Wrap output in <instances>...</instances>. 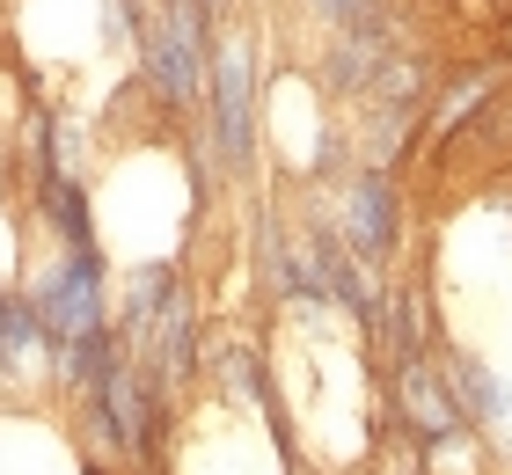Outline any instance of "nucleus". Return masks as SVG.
<instances>
[{
  "mask_svg": "<svg viewBox=\"0 0 512 475\" xmlns=\"http://www.w3.org/2000/svg\"><path fill=\"white\" fill-rule=\"evenodd\" d=\"M96 285H103L96 249H74L52 278L37 285V315H44V329H52V337H81V329H96V322H103Z\"/></svg>",
  "mask_w": 512,
  "mask_h": 475,
  "instance_id": "obj_1",
  "label": "nucleus"
},
{
  "mask_svg": "<svg viewBox=\"0 0 512 475\" xmlns=\"http://www.w3.org/2000/svg\"><path fill=\"white\" fill-rule=\"evenodd\" d=\"M198 0H176V15H169V30H161L147 44V74H154V95L161 103H191L198 95Z\"/></svg>",
  "mask_w": 512,
  "mask_h": 475,
  "instance_id": "obj_2",
  "label": "nucleus"
},
{
  "mask_svg": "<svg viewBox=\"0 0 512 475\" xmlns=\"http://www.w3.org/2000/svg\"><path fill=\"white\" fill-rule=\"evenodd\" d=\"M96 432H103V446L147 454V395H139V380L125 373V359L110 366L103 388H96Z\"/></svg>",
  "mask_w": 512,
  "mask_h": 475,
  "instance_id": "obj_3",
  "label": "nucleus"
},
{
  "mask_svg": "<svg viewBox=\"0 0 512 475\" xmlns=\"http://www.w3.org/2000/svg\"><path fill=\"white\" fill-rule=\"evenodd\" d=\"M213 66H220V147L242 154L249 147V44L227 37Z\"/></svg>",
  "mask_w": 512,
  "mask_h": 475,
  "instance_id": "obj_4",
  "label": "nucleus"
},
{
  "mask_svg": "<svg viewBox=\"0 0 512 475\" xmlns=\"http://www.w3.org/2000/svg\"><path fill=\"white\" fill-rule=\"evenodd\" d=\"M352 242H359V256H381L395 242V190L381 169H366L352 183Z\"/></svg>",
  "mask_w": 512,
  "mask_h": 475,
  "instance_id": "obj_5",
  "label": "nucleus"
},
{
  "mask_svg": "<svg viewBox=\"0 0 512 475\" xmlns=\"http://www.w3.org/2000/svg\"><path fill=\"white\" fill-rule=\"evenodd\" d=\"M403 402H410L417 439H454V432H461L454 402L439 395V380H432V366H425V359H403Z\"/></svg>",
  "mask_w": 512,
  "mask_h": 475,
  "instance_id": "obj_6",
  "label": "nucleus"
},
{
  "mask_svg": "<svg viewBox=\"0 0 512 475\" xmlns=\"http://www.w3.org/2000/svg\"><path fill=\"white\" fill-rule=\"evenodd\" d=\"M154 373L176 380L191 373V293H169V307H161V337H154Z\"/></svg>",
  "mask_w": 512,
  "mask_h": 475,
  "instance_id": "obj_7",
  "label": "nucleus"
},
{
  "mask_svg": "<svg viewBox=\"0 0 512 475\" xmlns=\"http://www.w3.org/2000/svg\"><path fill=\"white\" fill-rule=\"evenodd\" d=\"M37 337H44V315L0 293V366H15L22 351H37Z\"/></svg>",
  "mask_w": 512,
  "mask_h": 475,
  "instance_id": "obj_8",
  "label": "nucleus"
},
{
  "mask_svg": "<svg viewBox=\"0 0 512 475\" xmlns=\"http://www.w3.org/2000/svg\"><path fill=\"white\" fill-rule=\"evenodd\" d=\"M44 205H52V220L66 227V249H88L96 234H88V198H81V183H52L44 190Z\"/></svg>",
  "mask_w": 512,
  "mask_h": 475,
  "instance_id": "obj_9",
  "label": "nucleus"
},
{
  "mask_svg": "<svg viewBox=\"0 0 512 475\" xmlns=\"http://www.w3.org/2000/svg\"><path fill=\"white\" fill-rule=\"evenodd\" d=\"M454 380H461V395H469V402H476V417H505V410H512V402L498 395V380H491V373H483L476 359H461V366H454Z\"/></svg>",
  "mask_w": 512,
  "mask_h": 475,
  "instance_id": "obj_10",
  "label": "nucleus"
},
{
  "mask_svg": "<svg viewBox=\"0 0 512 475\" xmlns=\"http://www.w3.org/2000/svg\"><path fill=\"white\" fill-rule=\"evenodd\" d=\"M483 88H491V74H461V81H454V95H447V103L432 110V132H454L461 117H469V110L483 103Z\"/></svg>",
  "mask_w": 512,
  "mask_h": 475,
  "instance_id": "obj_11",
  "label": "nucleus"
},
{
  "mask_svg": "<svg viewBox=\"0 0 512 475\" xmlns=\"http://www.w3.org/2000/svg\"><path fill=\"white\" fill-rule=\"evenodd\" d=\"M308 8L337 15V22H381V0H308Z\"/></svg>",
  "mask_w": 512,
  "mask_h": 475,
  "instance_id": "obj_12",
  "label": "nucleus"
},
{
  "mask_svg": "<svg viewBox=\"0 0 512 475\" xmlns=\"http://www.w3.org/2000/svg\"><path fill=\"white\" fill-rule=\"evenodd\" d=\"M498 44H505V59H512V15H505V22H498Z\"/></svg>",
  "mask_w": 512,
  "mask_h": 475,
  "instance_id": "obj_13",
  "label": "nucleus"
},
{
  "mask_svg": "<svg viewBox=\"0 0 512 475\" xmlns=\"http://www.w3.org/2000/svg\"><path fill=\"white\" fill-rule=\"evenodd\" d=\"M198 8H205V15H213V8H227V0H198Z\"/></svg>",
  "mask_w": 512,
  "mask_h": 475,
  "instance_id": "obj_14",
  "label": "nucleus"
}]
</instances>
